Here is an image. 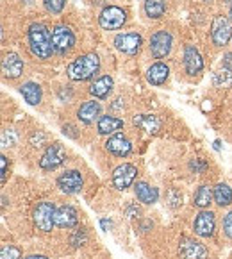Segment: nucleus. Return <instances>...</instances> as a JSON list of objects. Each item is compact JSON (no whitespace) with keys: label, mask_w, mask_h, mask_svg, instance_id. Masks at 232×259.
Returning a JSON list of instances; mask_svg holds the SVG:
<instances>
[{"label":"nucleus","mask_w":232,"mask_h":259,"mask_svg":"<svg viewBox=\"0 0 232 259\" xmlns=\"http://www.w3.org/2000/svg\"><path fill=\"white\" fill-rule=\"evenodd\" d=\"M100 70V59L95 52L82 54L77 59H73L66 68V75L75 82H82V80H89L99 73Z\"/></svg>","instance_id":"obj_1"},{"label":"nucleus","mask_w":232,"mask_h":259,"mask_svg":"<svg viewBox=\"0 0 232 259\" xmlns=\"http://www.w3.org/2000/svg\"><path fill=\"white\" fill-rule=\"evenodd\" d=\"M29 47L38 59H49L52 56V39L49 29L43 23H32L29 27Z\"/></svg>","instance_id":"obj_2"},{"label":"nucleus","mask_w":232,"mask_h":259,"mask_svg":"<svg viewBox=\"0 0 232 259\" xmlns=\"http://www.w3.org/2000/svg\"><path fill=\"white\" fill-rule=\"evenodd\" d=\"M73 45H75V34H73V31L70 29V27L63 25V23H59V25L54 27L52 29V49H54V52L65 56V54H68L70 50L73 49Z\"/></svg>","instance_id":"obj_3"},{"label":"nucleus","mask_w":232,"mask_h":259,"mask_svg":"<svg viewBox=\"0 0 232 259\" xmlns=\"http://www.w3.org/2000/svg\"><path fill=\"white\" fill-rule=\"evenodd\" d=\"M127 22V13L118 6H107L102 9L99 16V23L102 29L106 31H116L120 27H123V23Z\"/></svg>","instance_id":"obj_4"},{"label":"nucleus","mask_w":232,"mask_h":259,"mask_svg":"<svg viewBox=\"0 0 232 259\" xmlns=\"http://www.w3.org/2000/svg\"><path fill=\"white\" fill-rule=\"evenodd\" d=\"M56 211L57 209L54 207L52 202L38 204V206L34 207V213H32L36 227H38L39 231H43V233H50L54 224H56Z\"/></svg>","instance_id":"obj_5"},{"label":"nucleus","mask_w":232,"mask_h":259,"mask_svg":"<svg viewBox=\"0 0 232 259\" xmlns=\"http://www.w3.org/2000/svg\"><path fill=\"white\" fill-rule=\"evenodd\" d=\"M232 36V22L223 15L214 16L213 23H211V38L216 47H223L228 43Z\"/></svg>","instance_id":"obj_6"},{"label":"nucleus","mask_w":232,"mask_h":259,"mask_svg":"<svg viewBox=\"0 0 232 259\" xmlns=\"http://www.w3.org/2000/svg\"><path fill=\"white\" fill-rule=\"evenodd\" d=\"M65 159H66V150L63 149L61 143L56 141V143L49 145V149L45 150L43 157L39 159V166L43 170H56L57 166H61L65 163Z\"/></svg>","instance_id":"obj_7"},{"label":"nucleus","mask_w":232,"mask_h":259,"mask_svg":"<svg viewBox=\"0 0 232 259\" xmlns=\"http://www.w3.org/2000/svg\"><path fill=\"white\" fill-rule=\"evenodd\" d=\"M137 176V168L130 163H123L113 170V186L116 190H127Z\"/></svg>","instance_id":"obj_8"},{"label":"nucleus","mask_w":232,"mask_h":259,"mask_svg":"<svg viewBox=\"0 0 232 259\" xmlns=\"http://www.w3.org/2000/svg\"><path fill=\"white\" fill-rule=\"evenodd\" d=\"M141 45H143V38L137 32H123L114 38V47L120 50V52L127 54V56H134V54L140 52Z\"/></svg>","instance_id":"obj_9"},{"label":"nucleus","mask_w":232,"mask_h":259,"mask_svg":"<svg viewBox=\"0 0 232 259\" xmlns=\"http://www.w3.org/2000/svg\"><path fill=\"white\" fill-rule=\"evenodd\" d=\"M171 45H173V38H171V34L168 31H157L150 38V52L157 59L166 57L171 50Z\"/></svg>","instance_id":"obj_10"},{"label":"nucleus","mask_w":232,"mask_h":259,"mask_svg":"<svg viewBox=\"0 0 232 259\" xmlns=\"http://www.w3.org/2000/svg\"><path fill=\"white\" fill-rule=\"evenodd\" d=\"M57 186H59V190H61L63 193L73 195V193H79V191L82 190L84 179H82V176H80V171L68 170V171H65L63 176H59Z\"/></svg>","instance_id":"obj_11"},{"label":"nucleus","mask_w":232,"mask_h":259,"mask_svg":"<svg viewBox=\"0 0 232 259\" xmlns=\"http://www.w3.org/2000/svg\"><path fill=\"white\" fill-rule=\"evenodd\" d=\"M214 227H216V218H214L213 211H200L195 218V234H198L200 238H209L213 236L214 233Z\"/></svg>","instance_id":"obj_12"},{"label":"nucleus","mask_w":232,"mask_h":259,"mask_svg":"<svg viewBox=\"0 0 232 259\" xmlns=\"http://www.w3.org/2000/svg\"><path fill=\"white\" fill-rule=\"evenodd\" d=\"M106 150L116 157H127L132 152V143L123 134H114L106 141Z\"/></svg>","instance_id":"obj_13"},{"label":"nucleus","mask_w":232,"mask_h":259,"mask_svg":"<svg viewBox=\"0 0 232 259\" xmlns=\"http://www.w3.org/2000/svg\"><path fill=\"white\" fill-rule=\"evenodd\" d=\"M179 257L180 259H207V248L202 243L190 238H184L179 245Z\"/></svg>","instance_id":"obj_14"},{"label":"nucleus","mask_w":232,"mask_h":259,"mask_svg":"<svg viewBox=\"0 0 232 259\" xmlns=\"http://www.w3.org/2000/svg\"><path fill=\"white\" fill-rule=\"evenodd\" d=\"M2 72L9 79H16L23 72V61L16 52H8L2 59Z\"/></svg>","instance_id":"obj_15"},{"label":"nucleus","mask_w":232,"mask_h":259,"mask_svg":"<svg viewBox=\"0 0 232 259\" xmlns=\"http://www.w3.org/2000/svg\"><path fill=\"white\" fill-rule=\"evenodd\" d=\"M132 122L134 125L149 134H157L161 131V127H163V122L156 114H136Z\"/></svg>","instance_id":"obj_16"},{"label":"nucleus","mask_w":232,"mask_h":259,"mask_svg":"<svg viewBox=\"0 0 232 259\" xmlns=\"http://www.w3.org/2000/svg\"><path fill=\"white\" fill-rule=\"evenodd\" d=\"M184 68L190 75H195L198 73L202 68H204V61H202V56L193 45H188L186 50H184Z\"/></svg>","instance_id":"obj_17"},{"label":"nucleus","mask_w":232,"mask_h":259,"mask_svg":"<svg viewBox=\"0 0 232 259\" xmlns=\"http://www.w3.org/2000/svg\"><path fill=\"white\" fill-rule=\"evenodd\" d=\"M100 111H102V107H100V104L97 100H88V102H84L79 107L77 118L82 123H86V125H89V123H93L100 116Z\"/></svg>","instance_id":"obj_18"},{"label":"nucleus","mask_w":232,"mask_h":259,"mask_svg":"<svg viewBox=\"0 0 232 259\" xmlns=\"http://www.w3.org/2000/svg\"><path fill=\"white\" fill-rule=\"evenodd\" d=\"M134 191H136L137 200L143 202V204H156L157 198H159V191H157V188L150 186V184L145 183V181H140V183L134 184Z\"/></svg>","instance_id":"obj_19"},{"label":"nucleus","mask_w":232,"mask_h":259,"mask_svg":"<svg viewBox=\"0 0 232 259\" xmlns=\"http://www.w3.org/2000/svg\"><path fill=\"white\" fill-rule=\"evenodd\" d=\"M77 211L72 206H61L56 211V225L61 229H72L77 225Z\"/></svg>","instance_id":"obj_20"},{"label":"nucleus","mask_w":232,"mask_h":259,"mask_svg":"<svg viewBox=\"0 0 232 259\" xmlns=\"http://www.w3.org/2000/svg\"><path fill=\"white\" fill-rule=\"evenodd\" d=\"M168 75H170V68L164 63H154L149 70H147V80L154 86H161L166 82Z\"/></svg>","instance_id":"obj_21"},{"label":"nucleus","mask_w":232,"mask_h":259,"mask_svg":"<svg viewBox=\"0 0 232 259\" xmlns=\"http://www.w3.org/2000/svg\"><path fill=\"white\" fill-rule=\"evenodd\" d=\"M123 129V120L116 118V116H100L99 118V123H97V131L99 134L106 136V134H114L116 131Z\"/></svg>","instance_id":"obj_22"},{"label":"nucleus","mask_w":232,"mask_h":259,"mask_svg":"<svg viewBox=\"0 0 232 259\" xmlns=\"http://www.w3.org/2000/svg\"><path fill=\"white\" fill-rule=\"evenodd\" d=\"M111 90H113V79H111L109 75H104L100 77V79H97L95 82L91 84V88H89V93H91L95 99H107V95L111 93Z\"/></svg>","instance_id":"obj_23"},{"label":"nucleus","mask_w":232,"mask_h":259,"mask_svg":"<svg viewBox=\"0 0 232 259\" xmlns=\"http://www.w3.org/2000/svg\"><path fill=\"white\" fill-rule=\"evenodd\" d=\"M20 93L31 106H38L41 102V86L36 82H25L20 86Z\"/></svg>","instance_id":"obj_24"},{"label":"nucleus","mask_w":232,"mask_h":259,"mask_svg":"<svg viewBox=\"0 0 232 259\" xmlns=\"http://www.w3.org/2000/svg\"><path fill=\"white\" fill-rule=\"evenodd\" d=\"M145 13L149 18H161L166 13V2L164 0H145Z\"/></svg>","instance_id":"obj_25"},{"label":"nucleus","mask_w":232,"mask_h":259,"mask_svg":"<svg viewBox=\"0 0 232 259\" xmlns=\"http://www.w3.org/2000/svg\"><path fill=\"white\" fill-rule=\"evenodd\" d=\"M214 202H216L220 207L230 206L232 204V190L227 186V184L221 183L214 188Z\"/></svg>","instance_id":"obj_26"},{"label":"nucleus","mask_w":232,"mask_h":259,"mask_svg":"<svg viewBox=\"0 0 232 259\" xmlns=\"http://www.w3.org/2000/svg\"><path fill=\"white\" fill-rule=\"evenodd\" d=\"M213 198H214V193H213V190H211L209 186H200L197 190V193H195V206H198V207H209V204L213 202Z\"/></svg>","instance_id":"obj_27"},{"label":"nucleus","mask_w":232,"mask_h":259,"mask_svg":"<svg viewBox=\"0 0 232 259\" xmlns=\"http://www.w3.org/2000/svg\"><path fill=\"white\" fill-rule=\"evenodd\" d=\"M214 86L216 88H228L232 84V72H228V70H220V72L214 73V79H213Z\"/></svg>","instance_id":"obj_28"},{"label":"nucleus","mask_w":232,"mask_h":259,"mask_svg":"<svg viewBox=\"0 0 232 259\" xmlns=\"http://www.w3.org/2000/svg\"><path fill=\"white\" fill-rule=\"evenodd\" d=\"M43 4H45V8L49 13H52V15H59V13L65 9L66 0H43Z\"/></svg>","instance_id":"obj_29"},{"label":"nucleus","mask_w":232,"mask_h":259,"mask_svg":"<svg viewBox=\"0 0 232 259\" xmlns=\"http://www.w3.org/2000/svg\"><path fill=\"white\" fill-rule=\"evenodd\" d=\"M20 255H22V252L15 245H4L2 252H0V259H20Z\"/></svg>","instance_id":"obj_30"},{"label":"nucleus","mask_w":232,"mask_h":259,"mask_svg":"<svg viewBox=\"0 0 232 259\" xmlns=\"http://www.w3.org/2000/svg\"><path fill=\"white\" fill-rule=\"evenodd\" d=\"M166 202L170 207H179L182 204V193L177 190H170L166 193Z\"/></svg>","instance_id":"obj_31"},{"label":"nucleus","mask_w":232,"mask_h":259,"mask_svg":"<svg viewBox=\"0 0 232 259\" xmlns=\"http://www.w3.org/2000/svg\"><path fill=\"white\" fill-rule=\"evenodd\" d=\"M16 143V133L11 129H6L2 133V147H13Z\"/></svg>","instance_id":"obj_32"},{"label":"nucleus","mask_w":232,"mask_h":259,"mask_svg":"<svg viewBox=\"0 0 232 259\" xmlns=\"http://www.w3.org/2000/svg\"><path fill=\"white\" fill-rule=\"evenodd\" d=\"M190 168L195 171V174H204V171L207 170V163L204 159H200V157H195V159L190 163Z\"/></svg>","instance_id":"obj_33"},{"label":"nucleus","mask_w":232,"mask_h":259,"mask_svg":"<svg viewBox=\"0 0 232 259\" xmlns=\"http://www.w3.org/2000/svg\"><path fill=\"white\" fill-rule=\"evenodd\" d=\"M86 240H88V236H86V231H84V229L75 231V234L72 236V243L75 245V247H82V245L86 243Z\"/></svg>","instance_id":"obj_34"},{"label":"nucleus","mask_w":232,"mask_h":259,"mask_svg":"<svg viewBox=\"0 0 232 259\" xmlns=\"http://www.w3.org/2000/svg\"><path fill=\"white\" fill-rule=\"evenodd\" d=\"M223 231H225V236L232 240V211L225 214V218H223Z\"/></svg>","instance_id":"obj_35"},{"label":"nucleus","mask_w":232,"mask_h":259,"mask_svg":"<svg viewBox=\"0 0 232 259\" xmlns=\"http://www.w3.org/2000/svg\"><path fill=\"white\" fill-rule=\"evenodd\" d=\"M45 140H47V134H45V133H41V131H38L36 134H32L31 143H32L34 147H41L43 143H45Z\"/></svg>","instance_id":"obj_36"},{"label":"nucleus","mask_w":232,"mask_h":259,"mask_svg":"<svg viewBox=\"0 0 232 259\" xmlns=\"http://www.w3.org/2000/svg\"><path fill=\"white\" fill-rule=\"evenodd\" d=\"M0 163H2V184H6V181H8V157L2 156Z\"/></svg>","instance_id":"obj_37"},{"label":"nucleus","mask_w":232,"mask_h":259,"mask_svg":"<svg viewBox=\"0 0 232 259\" xmlns=\"http://www.w3.org/2000/svg\"><path fill=\"white\" fill-rule=\"evenodd\" d=\"M223 68L228 70V72H232V52H228L223 56Z\"/></svg>","instance_id":"obj_38"},{"label":"nucleus","mask_w":232,"mask_h":259,"mask_svg":"<svg viewBox=\"0 0 232 259\" xmlns=\"http://www.w3.org/2000/svg\"><path fill=\"white\" fill-rule=\"evenodd\" d=\"M140 214H141V211L137 209V207H134V206L127 207V217H129V218H137Z\"/></svg>","instance_id":"obj_39"},{"label":"nucleus","mask_w":232,"mask_h":259,"mask_svg":"<svg viewBox=\"0 0 232 259\" xmlns=\"http://www.w3.org/2000/svg\"><path fill=\"white\" fill-rule=\"evenodd\" d=\"M73 131H75V127H73V125H65V127H63V133H65V134H68L70 138H77V134L73 133Z\"/></svg>","instance_id":"obj_40"},{"label":"nucleus","mask_w":232,"mask_h":259,"mask_svg":"<svg viewBox=\"0 0 232 259\" xmlns=\"http://www.w3.org/2000/svg\"><path fill=\"white\" fill-rule=\"evenodd\" d=\"M100 227H102V231H109V229H111V222L107 220V218H102V220H100Z\"/></svg>","instance_id":"obj_41"},{"label":"nucleus","mask_w":232,"mask_h":259,"mask_svg":"<svg viewBox=\"0 0 232 259\" xmlns=\"http://www.w3.org/2000/svg\"><path fill=\"white\" fill-rule=\"evenodd\" d=\"M25 259H49L47 255H38V254H34V255H27Z\"/></svg>","instance_id":"obj_42"},{"label":"nucleus","mask_w":232,"mask_h":259,"mask_svg":"<svg viewBox=\"0 0 232 259\" xmlns=\"http://www.w3.org/2000/svg\"><path fill=\"white\" fill-rule=\"evenodd\" d=\"M214 149H216V150H220V149H221V147H220V141H218V140L214 141Z\"/></svg>","instance_id":"obj_43"},{"label":"nucleus","mask_w":232,"mask_h":259,"mask_svg":"<svg viewBox=\"0 0 232 259\" xmlns=\"http://www.w3.org/2000/svg\"><path fill=\"white\" fill-rule=\"evenodd\" d=\"M230 16H232V4H230Z\"/></svg>","instance_id":"obj_44"},{"label":"nucleus","mask_w":232,"mask_h":259,"mask_svg":"<svg viewBox=\"0 0 232 259\" xmlns=\"http://www.w3.org/2000/svg\"><path fill=\"white\" fill-rule=\"evenodd\" d=\"M204 2H211V0H204Z\"/></svg>","instance_id":"obj_45"}]
</instances>
